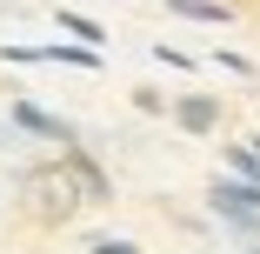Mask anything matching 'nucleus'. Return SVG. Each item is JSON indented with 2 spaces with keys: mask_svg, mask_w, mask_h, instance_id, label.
<instances>
[{
  "mask_svg": "<svg viewBox=\"0 0 260 254\" xmlns=\"http://www.w3.org/2000/svg\"><path fill=\"white\" fill-rule=\"evenodd\" d=\"M14 121H20V127H34V134H54V140H67V127H60V121H47L40 107H14Z\"/></svg>",
  "mask_w": 260,
  "mask_h": 254,
  "instance_id": "nucleus-1",
  "label": "nucleus"
},
{
  "mask_svg": "<svg viewBox=\"0 0 260 254\" xmlns=\"http://www.w3.org/2000/svg\"><path fill=\"white\" fill-rule=\"evenodd\" d=\"M60 34H80L87 47H100V40H107V34H100L93 20H80V14H60Z\"/></svg>",
  "mask_w": 260,
  "mask_h": 254,
  "instance_id": "nucleus-2",
  "label": "nucleus"
},
{
  "mask_svg": "<svg viewBox=\"0 0 260 254\" xmlns=\"http://www.w3.org/2000/svg\"><path fill=\"white\" fill-rule=\"evenodd\" d=\"M180 121L187 127H214V100H180Z\"/></svg>",
  "mask_w": 260,
  "mask_h": 254,
  "instance_id": "nucleus-3",
  "label": "nucleus"
},
{
  "mask_svg": "<svg viewBox=\"0 0 260 254\" xmlns=\"http://www.w3.org/2000/svg\"><path fill=\"white\" fill-rule=\"evenodd\" d=\"M187 20H227V7H214V0H180Z\"/></svg>",
  "mask_w": 260,
  "mask_h": 254,
  "instance_id": "nucleus-4",
  "label": "nucleus"
},
{
  "mask_svg": "<svg viewBox=\"0 0 260 254\" xmlns=\"http://www.w3.org/2000/svg\"><path fill=\"white\" fill-rule=\"evenodd\" d=\"M93 254H134V247H127V241H107V234H100V241H93Z\"/></svg>",
  "mask_w": 260,
  "mask_h": 254,
  "instance_id": "nucleus-5",
  "label": "nucleus"
}]
</instances>
